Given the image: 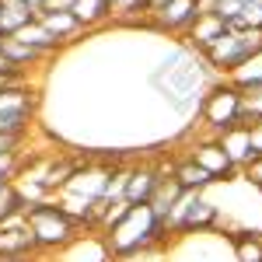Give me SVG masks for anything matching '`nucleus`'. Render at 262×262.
<instances>
[{
  "label": "nucleus",
  "mask_w": 262,
  "mask_h": 262,
  "mask_svg": "<svg viewBox=\"0 0 262 262\" xmlns=\"http://www.w3.org/2000/svg\"><path fill=\"white\" fill-rule=\"evenodd\" d=\"M168 242V221L158 217L147 203L140 206H129V213L122 217L108 234H105V248H108V255L112 259H133V255H140L143 248H150V245H164Z\"/></svg>",
  "instance_id": "f257e3e1"
},
{
  "label": "nucleus",
  "mask_w": 262,
  "mask_h": 262,
  "mask_svg": "<svg viewBox=\"0 0 262 262\" xmlns=\"http://www.w3.org/2000/svg\"><path fill=\"white\" fill-rule=\"evenodd\" d=\"M25 224L32 231V238L39 245V252H53V248H67V245L77 238V224L67 217L60 203H32L25 206Z\"/></svg>",
  "instance_id": "f03ea898"
},
{
  "label": "nucleus",
  "mask_w": 262,
  "mask_h": 262,
  "mask_svg": "<svg viewBox=\"0 0 262 262\" xmlns=\"http://www.w3.org/2000/svg\"><path fill=\"white\" fill-rule=\"evenodd\" d=\"M196 116L203 119V126H206L210 137H221L227 129L242 126V88H234L227 77H224V84L206 88Z\"/></svg>",
  "instance_id": "7ed1b4c3"
},
{
  "label": "nucleus",
  "mask_w": 262,
  "mask_h": 262,
  "mask_svg": "<svg viewBox=\"0 0 262 262\" xmlns=\"http://www.w3.org/2000/svg\"><path fill=\"white\" fill-rule=\"evenodd\" d=\"M255 53H262V32L259 28H242V32H231V28H227L221 39L203 53V60H206V67H213L217 74L231 77V74H234L245 60H252Z\"/></svg>",
  "instance_id": "20e7f679"
},
{
  "label": "nucleus",
  "mask_w": 262,
  "mask_h": 262,
  "mask_svg": "<svg viewBox=\"0 0 262 262\" xmlns=\"http://www.w3.org/2000/svg\"><path fill=\"white\" fill-rule=\"evenodd\" d=\"M221 221V210L203 192H182L168 213V234H206Z\"/></svg>",
  "instance_id": "39448f33"
},
{
  "label": "nucleus",
  "mask_w": 262,
  "mask_h": 262,
  "mask_svg": "<svg viewBox=\"0 0 262 262\" xmlns=\"http://www.w3.org/2000/svg\"><path fill=\"white\" fill-rule=\"evenodd\" d=\"M32 119H35V95L28 88H21V81L0 88V133L28 137Z\"/></svg>",
  "instance_id": "423d86ee"
},
{
  "label": "nucleus",
  "mask_w": 262,
  "mask_h": 262,
  "mask_svg": "<svg viewBox=\"0 0 262 262\" xmlns=\"http://www.w3.org/2000/svg\"><path fill=\"white\" fill-rule=\"evenodd\" d=\"M196 14H200V0H168L161 11L147 14V25L164 35H185Z\"/></svg>",
  "instance_id": "0eeeda50"
},
{
  "label": "nucleus",
  "mask_w": 262,
  "mask_h": 262,
  "mask_svg": "<svg viewBox=\"0 0 262 262\" xmlns=\"http://www.w3.org/2000/svg\"><path fill=\"white\" fill-rule=\"evenodd\" d=\"M189 158L200 164V168H203V171H206L213 182H227V179H234V175H242V168L227 158V150L221 147V140H217V137H210V140L196 143V147L189 150Z\"/></svg>",
  "instance_id": "6e6552de"
},
{
  "label": "nucleus",
  "mask_w": 262,
  "mask_h": 262,
  "mask_svg": "<svg viewBox=\"0 0 262 262\" xmlns=\"http://www.w3.org/2000/svg\"><path fill=\"white\" fill-rule=\"evenodd\" d=\"M161 168H150V164H140V168H129L126 171V185H122V200L129 206H140V203H150L158 182H161Z\"/></svg>",
  "instance_id": "1a4fd4ad"
},
{
  "label": "nucleus",
  "mask_w": 262,
  "mask_h": 262,
  "mask_svg": "<svg viewBox=\"0 0 262 262\" xmlns=\"http://www.w3.org/2000/svg\"><path fill=\"white\" fill-rule=\"evenodd\" d=\"M224 32H227V25H224L221 18H213L210 11H203V7H200L196 21H192V25H189V32H185V39H189L185 46H189L192 53H200V56H203V53L221 39Z\"/></svg>",
  "instance_id": "9d476101"
},
{
  "label": "nucleus",
  "mask_w": 262,
  "mask_h": 262,
  "mask_svg": "<svg viewBox=\"0 0 262 262\" xmlns=\"http://www.w3.org/2000/svg\"><path fill=\"white\" fill-rule=\"evenodd\" d=\"M32 252H39V245L25 221L0 227V259H28Z\"/></svg>",
  "instance_id": "9b49d317"
},
{
  "label": "nucleus",
  "mask_w": 262,
  "mask_h": 262,
  "mask_svg": "<svg viewBox=\"0 0 262 262\" xmlns=\"http://www.w3.org/2000/svg\"><path fill=\"white\" fill-rule=\"evenodd\" d=\"M35 18H39V11L28 7L25 0H0V39L18 35L21 28L32 25Z\"/></svg>",
  "instance_id": "f8f14e48"
},
{
  "label": "nucleus",
  "mask_w": 262,
  "mask_h": 262,
  "mask_svg": "<svg viewBox=\"0 0 262 262\" xmlns=\"http://www.w3.org/2000/svg\"><path fill=\"white\" fill-rule=\"evenodd\" d=\"M39 25L53 35L56 42H74L77 35H84V25L77 21L74 11H56V14H49V11H39Z\"/></svg>",
  "instance_id": "ddd939ff"
},
{
  "label": "nucleus",
  "mask_w": 262,
  "mask_h": 262,
  "mask_svg": "<svg viewBox=\"0 0 262 262\" xmlns=\"http://www.w3.org/2000/svg\"><path fill=\"white\" fill-rule=\"evenodd\" d=\"M171 179L182 185V192H206L210 185H213V179L203 171L200 164L192 161V158H182V161L171 164V171H168Z\"/></svg>",
  "instance_id": "4468645a"
},
{
  "label": "nucleus",
  "mask_w": 262,
  "mask_h": 262,
  "mask_svg": "<svg viewBox=\"0 0 262 262\" xmlns=\"http://www.w3.org/2000/svg\"><path fill=\"white\" fill-rule=\"evenodd\" d=\"M252 126H234V129H227V133H221L217 140H221V147L227 150V158L238 164V168H245V164L252 161V133H248Z\"/></svg>",
  "instance_id": "2eb2a0df"
},
{
  "label": "nucleus",
  "mask_w": 262,
  "mask_h": 262,
  "mask_svg": "<svg viewBox=\"0 0 262 262\" xmlns=\"http://www.w3.org/2000/svg\"><path fill=\"white\" fill-rule=\"evenodd\" d=\"M0 56L7 60V67L14 70V74H25L32 63H39L46 53H39V49H32V46H25V42L18 39H4L0 42Z\"/></svg>",
  "instance_id": "dca6fc26"
},
{
  "label": "nucleus",
  "mask_w": 262,
  "mask_h": 262,
  "mask_svg": "<svg viewBox=\"0 0 262 262\" xmlns=\"http://www.w3.org/2000/svg\"><path fill=\"white\" fill-rule=\"evenodd\" d=\"M179 196H182V185H179L175 179H171L168 171H164V175H161V182H158V189H154V196H150V203H147V206H150V210H154L158 217H164V221H168V213H171V206L179 203Z\"/></svg>",
  "instance_id": "f3484780"
},
{
  "label": "nucleus",
  "mask_w": 262,
  "mask_h": 262,
  "mask_svg": "<svg viewBox=\"0 0 262 262\" xmlns=\"http://www.w3.org/2000/svg\"><path fill=\"white\" fill-rule=\"evenodd\" d=\"M231 248L234 262H262V231H234Z\"/></svg>",
  "instance_id": "a211bd4d"
},
{
  "label": "nucleus",
  "mask_w": 262,
  "mask_h": 262,
  "mask_svg": "<svg viewBox=\"0 0 262 262\" xmlns=\"http://www.w3.org/2000/svg\"><path fill=\"white\" fill-rule=\"evenodd\" d=\"M18 221H25V200H21L18 185L7 182V185L0 189V227L18 224Z\"/></svg>",
  "instance_id": "6ab92c4d"
},
{
  "label": "nucleus",
  "mask_w": 262,
  "mask_h": 262,
  "mask_svg": "<svg viewBox=\"0 0 262 262\" xmlns=\"http://www.w3.org/2000/svg\"><path fill=\"white\" fill-rule=\"evenodd\" d=\"M11 39L25 42V46H32V49H39V53H53V49L60 46V42H56V39H53V35H49V32L39 25V18L32 21V25H25L18 35H11Z\"/></svg>",
  "instance_id": "aec40b11"
},
{
  "label": "nucleus",
  "mask_w": 262,
  "mask_h": 262,
  "mask_svg": "<svg viewBox=\"0 0 262 262\" xmlns=\"http://www.w3.org/2000/svg\"><path fill=\"white\" fill-rule=\"evenodd\" d=\"M227 81L234 84V88H242V91L245 88H262V53H255L252 60H245Z\"/></svg>",
  "instance_id": "412c9836"
},
{
  "label": "nucleus",
  "mask_w": 262,
  "mask_h": 262,
  "mask_svg": "<svg viewBox=\"0 0 262 262\" xmlns=\"http://www.w3.org/2000/svg\"><path fill=\"white\" fill-rule=\"evenodd\" d=\"M74 14H77V21H81L84 28H91L98 21L112 18V7H108V0H77L74 4Z\"/></svg>",
  "instance_id": "4be33fe9"
},
{
  "label": "nucleus",
  "mask_w": 262,
  "mask_h": 262,
  "mask_svg": "<svg viewBox=\"0 0 262 262\" xmlns=\"http://www.w3.org/2000/svg\"><path fill=\"white\" fill-rule=\"evenodd\" d=\"M262 122V88H245L242 91V126Z\"/></svg>",
  "instance_id": "5701e85b"
},
{
  "label": "nucleus",
  "mask_w": 262,
  "mask_h": 262,
  "mask_svg": "<svg viewBox=\"0 0 262 262\" xmlns=\"http://www.w3.org/2000/svg\"><path fill=\"white\" fill-rule=\"evenodd\" d=\"M18 168H21V150L18 154H0V189H4L7 182H14Z\"/></svg>",
  "instance_id": "b1692460"
},
{
  "label": "nucleus",
  "mask_w": 262,
  "mask_h": 262,
  "mask_svg": "<svg viewBox=\"0 0 262 262\" xmlns=\"http://www.w3.org/2000/svg\"><path fill=\"white\" fill-rule=\"evenodd\" d=\"M242 175H245V182H248V185H255V189L262 192V158H252V161L242 168Z\"/></svg>",
  "instance_id": "393cba45"
},
{
  "label": "nucleus",
  "mask_w": 262,
  "mask_h": 262,
  "mask_svg": "<svg viewBox=\"0 0 262 262\" xmlns=\"http://www.w3.org/2000/svg\"><path fill=\"white\" fill-rule=\"evenodd\" d=\"M25 140L28 137H7V133H0V154H18Z\"/></svg>",
  "instance_id": "a878e982"
},
{
  "label": "nucleus",
  "mask_w": 262,
  "mask_h": 262,
  "mask_svg": "<svg viewBox=\"0 0 262 262\" xmlns=\"http://www.w3.org/2000/svg\"><path fill=\"white\" fill-rule=\"evenodd\" d=\"M74 4H77V0H42L39 11H49V14H56V11H74Z\"/></svg>",
  "instance_id": "bb28decb"
},
{
  "label": "nucleus",
  "mask_w": 262,
  "mask_h": 262,
  "mask_svg": "<svg viewBox=\"0 0 262 262\" xmlns=\"http://www.w3.org/2000/svg\"><path fill=\"white\" fill-rule=\"evenodd\" d=\"M248 133H252V158H262V122H255Z\"/></svg>",
  "instance_id": "cd10ccee"
},
{
  "label": "nucleus",
  "mask_w": 262,
  "mask_h": 262,
  "mask_svg": "<svg viewBox=\"0 0 262 262\" xmlns=\"http://www.w3.org/2000/svg\"><path fill=\"white\" fill-rule=\"evenodd\" d=\"M25 4H28V7H35V11L42 7V0H25Z\"/></svg>",
  "instance_id": "c85d7f7f"
},
{
  "label": "nucleus",
  "mask_w": 262,
  "mask_h": 262,
  "mask_svg": "<svg viewBox=\"0 0 262 262\" xmlns=\"http://www.w3.org/2000/svg\"><path fill=\"white\" fill-rule=\"evenodd\" d=\"M108 262H112V259H108ZM116 262H126V259H116Z\"/></svg>",
  "instance_id": "c756f323"
},
{
  "label": "nucleus",
  "mask_w": 262,
  "mask_h": 262,
  "mask_svg": "<svg viewBox=\"0 0 262 262\" xmlns=\"http://www.w3.org/2000/svg\"><path fill=\"white\" fill-rule=\"evenodd\" d=\"M0 42H4V39H0Z\"/></svg>",
  "instance_id": "7c9ffc66"
},
{
  "label": "nucleus",
  "mask_w": 262,
  "mask_h": 262,
  "mask_svg": "<svg viewBox=\"0 0 262 262\" xmlns=\"http://www.w3.org/2000/svg\"><path fill=\"white\" fill-rule=\"evenodd\" d=\"M200 4H203V0H200Z\"/></svg>",
  "instance_id": "2f4dec72"
}]
</instances>
